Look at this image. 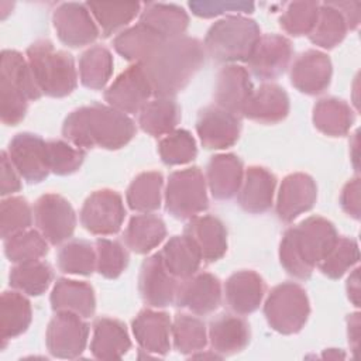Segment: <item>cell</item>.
Returning a JSON list of instances; mask_svg holds the SVG:
<instances>
[{
    "label": "cell",
    "mask_w": 361,
    "mask_h": 361,
    "mask_svg": "<svg viewBox=\"0 0 361 361\" xmlns=\"http://www.w3.org/2000/svg\"><path fill=\"white\" fill-rule=\"evenodd\" d=\"M203 44L192 37L164 41L140 65L155 97H172L183 90L204 62Z\"/></svg>",
    "instance_id": "cell-1"
},
{
    "label": "cell",
    "mask_w": 361,
    "mask_h": 361,
    "mask_svg": "<svg viewBox=\"0 0 361 361\" xmlns=\"http://www.w3.org/2000/svg\"><path fill=\"white\" fill-rule=\"evenodd\" d=\"M63 137L73 145L87 148L118 149L135 135V124L111 106L93 103L69 113L62 126Z\"/></svg>",
    "instance_id": "cell-2"
},
{
    "label": "cell",
    "mask_w": 361,
    "mask_h": 361,
    "mask_svg": "<svg viewBox=\"0 0 361 361\" xmlns=\"http://www.w3.org/2000/svg\"><path fill=\"white\" fill-rule=\"evenodd\" d=\"M337 240L338 233L330 220L310 216L283 233L279 244L281 265L289 275L309 279L313 268L326 258Z\"/></svg>",
    "instance_id": "cell-3"
},
{
    "label": "cell",
    "mask_w": 361,
    "mask_h": 361,
    "mask_svg": "<svg viewBox=\"0 0 361 361\" xmlns=\"http://www.w3.org/2000/svg\"><path fill=\"white\" fill-rule=\"evenodd\" d=\"M27 61L42 94L65 97L78 85V73L71 54L55 49L48 39H38L27 49Z\"/></svg>",
    "instance_id": "cell-4"
},
{
    "label": "cell",
    "mask_w": 361,
    "mask_h": 361,
    "mask_svg": "<svg viewBox=\"0 0 361 361\" xmlns=\"http://www.w3.org/2000/svg\"><path fill=\"white\" fill-rule=\"evenodd\" d=\"M259 37V27L254 20L231 14L209 28L203 47L217 62H247Z\"/></svg>",
    "instance_id": "cell-5"
},
{
    "label": "cell",
    "mask_w": 361,
    "mask_h": 361,
    "mask_svg": "<svg viewBox=\"0 0 361 361\" xmlns=\"http://www.w3.org/2000/svg\"><path fill=\"white\" fill-rule=\"evenodd\" d=\"M264 314L271 329L281 334L300 331L310 314L306 290L295 282L276 285L267 296Z\"/></svg>",
    "instance_id": "cell-6"
},
{
    "label": "cell",
    "mask_w": 361,
    "mask_h": 361,
    "mask_svg": "<svg viewBox=\"0 0 361 361\" xmlns=\"http://www.w3.org/2000/svg\"><path fill=\"white\" fill-rule=\"evenodd\" d=\"M209 206L206 178L197 166L175 171L165 189V207L175 219H192Z\"/></svg>",
    "instance_id": "cell-7"
},
{
    "label": "cell",
    "mask_w": 361,
    "mask_h": 361,
    "mask_svg": "<svg viewBox=\"0 0 361 361\" xmlns=\"http://www.w3.org/2000/svg\"><path fill=\"white\" fill-rule=\"evenodd\" d=\"M38 231L52 245H59L73 235L76 214L72 204L61 195H42L34 204Z\"/></svg>",
    "instance_id": "cell-8"
},
{
    "label": "cell",
    "mask_w": 361,
    "mask_h": 361,
    "mask_svg": "<svg viewBox=\"0 0 361 361\" xmlns=\"http://www.w3.org/2000/svg\"><path fill=\"white\" fill-rule=\"evenodd\" d=\"M126 217L121 196L111 189L93 192L80 210V223L92 234L111 235L118 233Z\"/></svg>",
    "instance_id": "cell-9"
},
{
    "label": "cell",
    "mask_w": 361,
    "mask_h": 361,
    "mask_svg": "<svg viewBox=\"0 0 361 361\" xmlns=\"http://www.w3.org/2000/svg\"><path fill=\"white\" fill-rule=\"evenodd\" d=\"M89 324L82 316L71 312H56L47 329V348L58 358H76L86 347Z\"/></svg>",
    "instance_id": "cell-10"
},
{
    "label": "cell",
    "mask_w": 361,
    "mask_h": 361,
    "mask_svg": "<svg viewBox=\"0 0 361 361\" xmlns=\"http://www.w3.org/2000/svg\"><path fill=\"white\" fill-rule=\"evenodd\" d=\"M151 96L149 82L140 63H134L121 72L104 92L107 104L126 114L140 113Z\"/></svg>",
    "instance_id": "cell-11"
},
{
    "label": "cell",
    "mask_w": 361,
    "mask_h": 361,
    "mask_svg": "<svg viewBox=\"0 0 361 361\" xmlns=\"http://www.w3.org/2000/svg\"><path fill=\"white\" fill-rule=\"evenodd\" d=\"M52 21L58 38L68 47H85L99 37V27L86 4L62 3L55 8Z\"/></svg>",
    "instance_id": "cell-12"
},
{
    "label": "cell",
    "mask_w": 361,
    "mask_h": 361,
    "mask_svg": "<svg viewBox=\"0 0 361 361\" xmlns=\"http://www.w3.org/2000/svg\"><path fill=\"white\" fill-rule=\"evenodd\" d=\"M7 155L18 175L28 183H38L51 172L47 142L37 134H17L8 144Z\"/></svg>",
    "instance_id": "cell-13"
},
{
    "label": "cell",
    "mask_w": 361,
    "mask_h": 361,
    "mask_svg": "<svg viewBox=\"0 0 361 361\" xmlns=\"http://www.w3.org/2000/svg\"><path fill=\"white\" fill-rule=\"evenodd\" d=\"M292 54V42L286 37L265 34L259 37L247 63L254 76L261 80H271L286 71Z\"/></svg>",
    "instance_id": "cell-14"
},
{
    "label": "cell",
    "mask_w": 361,
    "mask_h": 361,
    "mask_svg": "<svg viewBox=\"0 0 361 361\" xmlns=\"http://www.w3.org/2000/svg\"><path fill=\"white\" fill-rule=\"evenodd\" d=\"M196 131L204 148L224 149L237 142L241 123L235 114L219 106H209L199 111Z\"/></svg>",
    "instance_id": "cell-15"
},
{
    "label": "cell",
    "mask_w": 361,
    "mask_h": 361,
    "mask_svg": "<svg viewBox=\"0 0 361 361\" xmlns=\"http://www.w3.org/2000/svg\"><path fill=\"white\" fill-rule=\"evenodd\" d=\"M221 302V283L217 276L209 272L195 274L178 283L175 303L178 307L190 310L195 314H209Z\"/></svg>",
    "instance_id": "cell-16"
},
{
    "label": "cell",
    "mask_w": 361,
    "mask_h": 361,
    "mask_svg": "<svg viewBox=\"0 0 361 361\" xmlns=\"http://www.w3.org/2000/svg\"><path fill=\"white\" fill-rule=\"evenodd\" d=\"M138 289L142 300L152 307H165L175 302L178 282L164 265L159 252L148 257L142 262Z\"/></svg>",
    "instance_id": "cell-17"
},
{
    "label": "cell",
    "mask_w": 361,
    "mask_h": 361,
    "mask_svg": "<svg viewBox=\"0 0 361 361\" xmlns=\"http://www.w3.org/2000/svg\"><path fill=\"white\" fill-rule=\"evenodd\" d=\"M317 199L314 179L303 172H295L283 178L278 199L276 214L279 220L289 223L305 212H309Z\"/></svg>",
    "instance_id": "cell-18"
},
{
    "label": "cell",
    "mask_w": 361,
    "mask_h": 361,
    "mask_svg": "<svg viewBox=\"0 0 361 361\" xmlns=\"http://www.w3.org/2000/svg\"><path fill=\"white\" fill-rule=\"evenodd\" d=\"M331 61L320 51L309 49L302 52L290 66V83L305 94L323 93L331 80Z\"/></svg>",
    "instance_id": "cell-19"
},
{
    "label": "cell",
    "mask_w": 361,
    "mask_h": 361,
    "mask_svg": "<svg viewBox=\"0 0 361 361\" xmlns=\"http://www.w3.org/2000/svg\"><path fill=\"white\" fill-rule=\"evenodd\" d=\"M252 82L245 68L240 65H226L216 78L214 102L216 106L238 116L252 93Z\"/></svg>",
    "instance_id": "cell-20"
},
{
    "label": "cell",
    "mask_w": 361,
    "mask_h": 361,
    "mask_svg": "<svg viewBox=\"0 0 361 361\" xmlns=\"http://www.w3.org/2000/svg\"><path fill=\"white\" fill-rule=\"evenodd\" d=\"M188 235L196 245L202 261L214 262L227 251V230L223 221L212 214L192 217L186 227Z\"/></svg>",
    "instance_id": "cell-21"
},
{
    "label": "cell",
    "mask_w": 361,
    "mask_h": 361,
    "mask_svg": "<svg viewBox=\"0 0 361 361\" xmlns=\"http://www.w3.org/2000/svg\"><path fill=\"white\" fill-rule=\"evenodd\" d=\"M264 293V279L251 269L234 272L224 285L226 303L235 314H250L255 312L262 302Z\"/></svg>",
    "instance_id": "cell-22"
},
{
    "label": "cell",
    "mask_w": 361,
    "mask_h": 361,
    "mask_svg": "<svg viewBox=\"0 0 361 361\" xmlns=\"http://www.w3.org/2000/svg\"><path fill=\"white\" fill-rule=\"evenodd\" d=\"M131 327L137 343L144 351L155 355H165L169 351L172 323L168 313L144 309L135 316Z\"/></svg>",
    "instance_id": "cell-23"
},
{
    "label": "cell",
    "mask_w": 361,
    "mask_h": 361,
    "mask_svg": "<svg viewBox=\"0 0 361 361\" xmlns=\"http://www.w3.org/2000/svg\"><path fill=\"white\" fill-rule=\"evenodd\" d=\"M289 96L283 87L275 83H264L252 90L243 114L261 124H275L289 114Z\"/></svg>",
    "instance_id": "cell-24"
},
{
    "label": "cell",
    "mask_w": 361,
    "mask_h": 361,
    "mask_svg": "<svg viewBox=\"0 0 361 361\" xmlns=\"http://www.w3.org/2000/svg\"><path fill=\"white\" fill-rule=\"evenodd\" d=\"M276 186L275 175L264 166L252 165L244 172L238 190V204L243 210L259 214L271 209Z\"/></svg>",
    "instance_id": "cell-25"
},
{
    "label": "cell",
    "mask_w": 361,
    "mask_h": 361,
    "mask_svg": "<svg viewBox=\"0 0 361 361\" xmlns=\"http://www.w3.org/2000/svg\"><path fill=\"white\" fill-rule=\"evenodd\" d=\"M244 178L243 161L234 154H217L210 158L206 168V182L212 196L217 200L234 197Z\"/></svg>",
    "instance_id": "cell-26"
},
{
    "label": "cell",
    "mask_w": 361,
    "mask_h": 361,
    "mask_svg": "<svg viewBox=\"0 0 361 361\" xmlns=\"http://www.w3.org/2000/svg\"><path fill=\"white\" fill-rule=\"evenodd\" d=\"M207 338L212 350L220 357L243 351L250 343L248 323L234 314H219L209 324Z\"/></svg>",
    "instance_id": "cell-27"
},
{
    "label": "cell",
    "mask_w": 361,
    "mask_h": 361,
    "mask_svg": "<svg viewBox=\"0 0 361 361\" xmlns=\"http://www.w3.org/2000/svg\"><path fill=\"white\" fill-rule=\"evenodd\" d=\"M51 306L54 312H71L83 319L90 317L96 309L94 290L87 282L61 278L54 285Z\"/></svg>",
    "instance_id": "cell-28"
},
{
    "label": "cell",
    "mask_w": 361,
    "mask_h": 361,
    "mask_svg": "<svg viewBox=\"0 0 361 361\" xmlns=\"http://www.w3.org/2000/svg\"><path fill=\"white\" fill-rule=\"evenodd\" d=\"M131 347L127 329L123 322L111 317H99L93 323L90 351L99 360L121 358Z\"/></svg>",
    "instance_id": "cell-29"
},
{
    "label": "cell",
    "mask_w": 361,
    "mask_h": 361,
    "mask_svg": "<svg viewBox=\"0 0 361 361\" xmlns=\"http://www.w3.org/2000/svg\"><path fill=\"white\" fill-rule=\"evenodd\" d=\"M140 23L154 30L164 39H173L182 37L188 30L189 16L176 4L147 3L140 13Z\"/></svg>",
    "instance_id": "cell-30"
},
{
    "label": "cell",
    "mask_w": 361,
    "mask_h": 361,
    "mask_svg": "<svg viewBox=\"0 0 361 361\" xmlns=\"http://www.w3.org/2000/svg\"><path fill=\"white\" fill-rule=\"evenodd\" d=\"M164 41L159 34L138 23L124 31H121L114 39V49L127 61L141 63L144 62Z\"/></svg>",
    "instance_id": "cell-31"
},
{
    "label": "cell",
    "mask_w": 361,
    "mask_h": 361,
    "mask_svg": "<svg viewBox=\"0 0 361 361\" xmlns=\"http://www.w3.org/2000/svg\"><path fill=\"white\" fill-rule=\"evenodd\" d=\"M164 265L176 279L195 275L202 264V257L188 235L171 237L159 251Z\"/></svg>",
    "instance_id": "cell-32"
},
{
    "label": "cell",
    "mask_w": 361,
    "mask_h": 361,
    "mask_svg": "<svg viewBox=\"0 0 361 361\" xmlns=\"http://www.w3.org/2000/svg\"><path fill=\"white\" fill-rule=\"evenodd\" d=\"M166 235V227L161 217L142 213L130 219L124 231V243L127 248L137 254H147L158 247Z\"/></svg>",
    "instance_id": "cell-33"
},
{
    "label": "cell",
    "mask_w": 361,
    "mask_h": 361,
    "mask_svg": "<svg viewBox=\"0 0 361 361\" xmlns=\"http://www.w3.org/2000/svg\"><path fill=\"white\" fill-rule=\"evenodd\" d=\"M354 123L353 109L341 99L324 97L313 107L314 127L330 137L345 135Z\"/></svg>",
    "instance_id": "cell-34"
},
{
    "label": "cell",
    "mask_w": 361,
    "mask_h": 361,
    "mask_svg": "<svg viewBox=\"0 0 361 361\" xmlns=\"http://www.w3.org/2000/svg\"><path fill=\"white\" fill-rule=\"evenodd\" d=\"M180 120V109L172 97H155L140 111L138 124L147 134L161 137L172 133Z\"/></svg>",
    "instance_id": "cell-35"
},
{
    "label": "cell",
    "mask_w": 361,
    "mask_h": 361,
    "mask_svg": "<svg viewBox=\"0 0 361 361\" xmlns=\"http://www.w3.org/2000/svg\"><path fill=\"white\" fill-rule=\"evenodd\" d=\"M31 319V303L24 295L16 290L3 292L0 300V334L3 347L6 340L23 334L30 327Z\"/></svg>",
    "instance_id": "cell-36"
},
{
    "label": "cell",
    "mask_w": 361,
    "mask_h": 361,
    "mask_svg": "<svg viewBox=\"0 0 361 361\" xmlns=\"http://www.w3.org/2000/svg\"><path fill=\"white\" fill-rule=\"evenodd\" d=\"M164 178L157 171H147L137 175L126 193L128 206L141 213H151L161 206Z\"/></svg>",
    "instance_id": "cell-37"
},
{
    "label": "cell",
    "mask_w": 361,
    "mask_h": 361,
    "mask_svg": "<svg viewBox=\"0 0 361 361\" xmlns=\"http://www.w3.org/2000/svg\"><path fill=\"white\" fill-rule=\"evenodd\" d=\"M347 31L348 27L344 16L331 1H329L320 4L319 17L309 38L314 45L331 49L345 38Z\"/></svg>",
    "instance_id": "cell-38"
},
{
    "label": "cell",
    "mask_w": 361,
    "mask_h": 361,
    "mask_svg": "<svg viewBox=\"0 0 361 361\" xmlns=\"http://www.w3.org/2000/svg\"><path fill=\"white\" fill-rule=\"evenodd\" d=\"M113 73L111 52L102 45H94L86 49L79 58V76L83 86L100 90L103 89Z\"/></svg>",
    "instance_id": "cell-39"
},
{
    "label": "cell",
    "mask_w": 361,
    "mask_h": 361,
    "mask_svg": "<svg viewBox=\"0 0 361 361\" xmlns=\"http://www.w3.org/2000/svg\"><path fill=\"white\" fill-rule=\"evenodd\" d=\"M0 78L23 92L28 100H37L42 96L34 80L28 61L18 51L4 49L1 52Z\"/></svg>",
    "instance_id": "cell-40"
},
{
    "label": "cell",
    "mask_w": 361,
    "mask_h": 361,
    "mask_svg": "<svg viewBox=\"0 0 361 361\" xmlns=\"http://www.w3.org/2000/svg\"><path fill=\"white\" fill-rule=\"evenodd\" d=\"M54 278L52 268L48 262L37 259L17 264L10 272V285L30 296L42 295Z\"/></svg>",
    "instance_id": "cell-41"
},
{
    "label": "cell",
    "mask_w": 361,
    "mask_h": 361,
    "mask_svg": "<svg viewBox=\"0 0 361 361\" xmlns=\"http://www.w3.org/2000/svg\"><path fill=\"white\" fill-rule=\"evenodd\" d=\"M86 6L104 37L126 27L141 13L140 3H86Z\"/></svg>",
    "instance_id": "cell-42"
},
{
    "label": "cell",
    "mask_w": 361,
    "mask_h": 361,
    "mask_svg": "<svg viewBox=\"0 0 361 361\" xmlns=\"http://www.w3.org/2000/svg\"><path fill=\"white\" fill-rule=\"evenodd\" d=\"M171 334L175 348L182 354L202 351L207 344V330L203 320L192 314H176L172 323Z\"/></svg>",
    "instance_id": "cell-43"
},
{
    "label": "cell",
    "mask_w": 361,
    "mask_h": 361,
    "mask_svg": "<svg viewBox=\"0 0 361 361\" xmlns=\"http://www.w3.org/2000/svg\"><path fill=\"white\" fill-rule=\"evenodd\" d=\"M56 262L65 274L92 275L96 269V248L89 241L72 240L59 248Z\"/></svg>",
    "instance_id": "cell-44"
},
{
    "label": "cell",
    "mask_w": 361,
    "mask_h": 361,
    "mask_svg": "<svg viewBox=\"0 0 361 361\" xmlns=\"http://www.w3.org/2000/svg\"><path fill=\"white\" fill-rule=\"evenodd\" d=\"M4 252L14 264L37 261L47 255L48 241L38 230L27 228L4 240Z\"/></svg>",
    "instance_id": "cell-45"
},
{
    "label": "cell",
    "mask_w": 361,
    "mask_h": 361,
    "mask_svg": "<svg viewBox=\"0 0 361 361\" xmlns=\"http://www.w3.org/2000/svg\"><path fill=\"white\" fill-rule=\"evenodd\" d=\"M358 259L360 250L357 241L351 237H338L331 251L317 267L324 276L338 279L348 272L358 262Z\"/></svg>",
    "instance_id": "cell-46"
},
{
    "label": "cell",
    "mask_w": 361,
    "mask_h": 361,
    "mask_svg": "<svg viewBox=\"0 0 361 361\" xmlns=\"http://www.w3.org/2000/svg\"><path fill=\"white\" fill-rule=\"evenodd\" d=\"M320 3L317 1H292L288 3L279 24L282 30L293 37L309 35L316 25Z\"/></svg>",
    "instance_id": "cell-47"
},
{
    "label": "cell",
    "mask_w": 361,
    "mask_h": 361,
    "mask_svg": "<svg viewBox=\"0 0 361 361\" xmlns=\"http://www.w3.org/2000/svg\"><path fill=\"white\" fill-rule=\"evenodd\" d=\"M158 152L166 165H183L196 158L195 138L186 130H173L158 144Z\"/></svg>",
    "instance_id": "cell-48"
},
{
    "label": "cell",
    "mask_w": 361,
    "mask_h": 361,
    "mask_svg": "<svg viewBox=\"0 0 361 361\" xmlns=\"http://www.w3.org/2000/svg\"><path fill=\"white\" fill-rule=\"evenodd\" d=\"M94 248L97 272L107 279L118 278L128 265L126 248L118 241L109 238H97Z\"/></svg>",
    "instance_id": "cell-49"
},
{
    "label": "cell",
    "mask_w": 361,
    "mask_h": 361,
    "mask_svg": "<svg viewBox=\"0 0 361 361\" xmlns=\"http://www.w3.org/2000/svg\"><path fill=\"white\" fill-rule=\"evenodd\" d=\"M32 223V212L28 202L21 196H10L3 199L0 209L1 237L6 240L10 235L30 228Z\"/></svg>",
    "instance_id": "cell-50"
},
{
    "label": "cell",
    "mask_w": 361,
    "mask_h": 361,
    "mask_svg": "<svg viewBox=\"0 0 361 361\" xmlns=\"http://www.w3.org/2000/svg\"><path fill=\"white\" fill-rule=\"evenodd\" d=\"M47 151L49 169L56 175H71L76 172L85 161V149L62 140L48 141Z\"/></svg>",
    "instance_id": "cell-51"
},
{
    "label": "cell",
    "mask_w": 361,
    "mask_h": 361,
    "mask_svg": "<svg viewBox=\"0 0 361 361\" xmlns=\"http://www.w3.org/2000/svg\"><path fill=\"white\" fill-rule=\"evenodd\" d=\"M27 96L0 78V116L7 126L18 124L27 113Z\"/></svg>",
    "instance_id": "cell-52"
},
{
    "label": "cell",
    "mask_w": 361,
    "mask_h": 361,
    "mask_svg": "<svg viewBox=\"0 0 361 361\" xmlns=\"http://www.w3.org/2000/svg\"><path fill=\"white\" fill-rule=\"evenodd\" d=\"M189 7L193 14L203 18H212L220 16L227 11H237V13H251L254 8L252 3L245 1H190Z\"/></svg>",
    "instance_id": "cell-53"
},
{
    "label": "cell",
    "mask_w": 361,
    "mask_h": 361,
    "mask_svg": "<svg viewBox=\"0 0 361 361\" xmlns=\"http://www.w3.org/2000/svg\"><path fill=\"white\" fill-rule=\"evenodd\" d=\"M360 190H361L360 178L355 176L344 185L340 195L341 209L355 220L360 219Z\"/></svg>",
    "instance_id": "cell-54"
},
{
    "label": "cell",
    "mask_w": 361,
    "mask_h": 361,
    "mask_svg": "<svg viewBox=\"0 0 361 361\" xmlns=\"http://www.w3.org/2000/svg\"><path fill=\"white\" fill-rule=\"evenodd\" d=\"M17 169L11 164L6 151L1 152V195H11L21 189Z\"/></svg>",
    "instance_id": "cell-55"
},
{
    "label": "cell",
    "mask_w": 361,
    "mask_h": 361,
    "mask_svg": "<svg viewBox=\"0 0 361 361\" xmlns=\"http://www.w3.org/2000/svg\"><path fill=\"white\" fill-rule=\"evenodd\" d=\"M344 16L348 30H355L360 24V8L358 1H331Z\"/></svg>",
    "instance_id": "cell-56"
},
{
    "label": "cell",
    "mask_w": 361,
    "mask_h": 361,
    "mask_svg": "<svg viewBox=\"0 0 361 361\" xmlns=\"http://www.w3.org/2000/svg\"><path fill=\"white\" fill-rule=\"evenodd\" d=\"M347 334H348V344L355 354L360 344V313H351L347 317Z\"/></svg>",
    "instance_id": "cell-57"
},
{
    "label": "cell",
    "mask_w": 361,
    "mask_h": 361,
    "mask_svg": "<svg viewBox=\"0 0 361 361\" xmlns=\"http://www.w3.org/2000/svg\"><path fill=\"white\" fill-rule=\"evenodd\" d=\"M347 296L354 306H360V269L355 268L347 279Z\"/></svg>",
    "instance_id": "cell-58"
}]
</instances>
